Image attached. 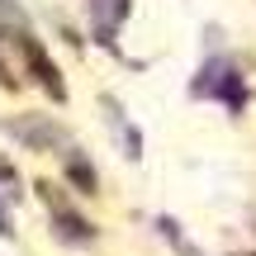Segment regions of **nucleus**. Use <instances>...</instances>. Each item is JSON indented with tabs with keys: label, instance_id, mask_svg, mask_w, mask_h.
<instances>
[{
	"label": "nucleus",
	"instance_id": "nucleus-1",
	"mask_svg": "<svg viewBox=\"0 0 256 256\" xmlns=\"http://www.w3.org/2000/svg\"><path fill=\"white\" fill-rule=\"evenodd\" d=\"M0 232H10V228H5V218H0Z\"/></svg>",
	"mask_w": 256,
	"mask_h": 256
}]
</instances>
